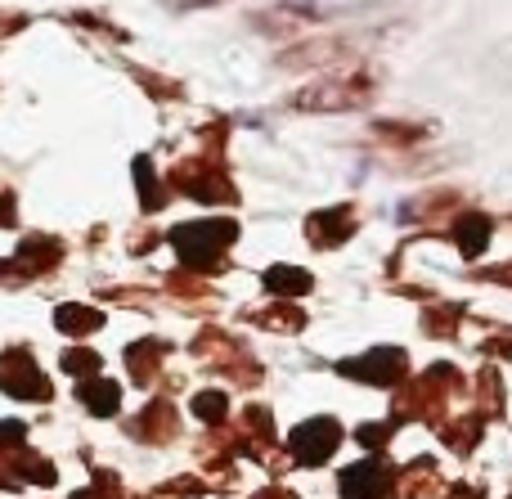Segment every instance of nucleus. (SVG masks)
<instances>
[{
	"mask_svg": "<svg viewBox=\"0 0 512 499\" xmlns=\"http://www.w3.org/2000/svg\"><path fill=\"white\" fill-rule=\"evenodd\" d=\"M239 239V225L230 216H216V221H189L171 230V248L180 252L189 270H216L221 266V252Z\"/></svg>",
	"mask_w": 512,
	"mask_h": 499,
	"instance_id": "nucleus-1",
	"label": "nucleus"
},
{
	"mask_svg": "<svg viewBox=\"0 0 512 499\" xmlns=\"http://www.w3.org/2000/svg\"><path fill=\"white\" fill-rule=\"evenodd\" d=\"M158 360H162L158 342H140V347H131V356H126V365H131V374H135V378H149Z\"/></svg>",
	"mask_w": 512,
	"mask_h": 499,
	"instance_id": "nucleus-11",
	"label": "nucleus"
},
{
	"mask_svg": "<svg viewBox=\"0 0 512 499\" xmlns=\"http://www.w3.org/2000/svg\"><path fill=\"white\" fill-rule=\"evenodd\" d=\"M337 446H342V428L333 419H310L301 428H292V437H288V450L301 464H328Z\"/></svg>",
	"mask_w": 512,
	"mask_h": 499,
	"instance_id": "nucleus-4",
	"label": "nucleus"
},
{
	"mask_svg": "<svg viewBox=\"0 0 512 499\" xmlns=\"http://www.w3.org/2000/svg\"><path fill=\"white\" fill-rule=\"evenodd\" d=\"M54 324H59V333H72V338H86V333H95L99 324H104V315L90 311V306H59Z\"/></svg>",
	"mask_w": 512,
	"mask_h": 499,
	"instance_id": "nucleus-9",
	"label": "nucleus"
},
{
	"mask_svg": "<svg viewBox=\"0 0 512 499\" xmlns=\"http://www.w3.org/2000/svg\"><path fill=\"white\" fill-rule=\"evenodd\" d=\"M306 230L319 248H337V243L351 234V212H346V207H337V212H319V216H310Z\"/></svg>",
	"mask_w": 512,
	"mask_h": 499,
	"instance_id": "nucleus-6",
	"label": "nucleus"
},
{
	"mask_svg": "<svg viewBox=\"0 0 512 499\" xmlns=\"http://www.w3.org/2000/svg\"><path fill=\"white\" fill-rule=\"evenodd\" d=\"M454 239H459L463 257H477V252L490 243V221L486 216H477V212H468L459 225H454Z\"/></svg>",
	"mask_w": 512,
	"mask_h": 499,
	"instance_id": "nucleus-8",
	"label": "nucleus"
},
{
	"mask_svg": "<svg viewBox=\"0 0 512 499\" xmlns=\"http://www.w3.org/2000/svg\"><path fill=\"white\" fill-rule=\"evenodd\" d=\"M5 203V198H0ZM0 225H14V212H0Z\"/></svg>",
	"mask_w": 512,
	"mask_h": 499,
	"instance_id": "nucleus-17",
	"label": "nucleus"
},
{
	"mask_svg": "<svg viewBox=\"0 0 512 499\" xmlns=\"http://www.w3.org/2000/svg\"><path fill=\"white\" fill-rule=\"evenodd\" d=\"M391 428H396V423H369V428H355V441H360L364 450H373L391 437Z\"/></svg>",
	"mask_w": 512,
	"mask_h": 499,
	"instance_id": "nucleus-15",
	"label": "nucleus"
},
{
	"mask_svg": "<svg viewBox=\"0 0 512 499\" xmlns=\"http://www.w3.org/2000/svg\"><path fill=\"white\" fill-rule=\"evenodd\" d=\"M63 374H72V378L99 374V351H68V356H63Z\"/></svg>",
	"mask_w": 512,
	"mask_h": 499,
	"instance_id": "nucleus-13",
	"label": "nucleus"
},
{
	"mask_svg": "<svg viewBox=\"0 0 512 499\" xmlns=\"http://www.w3.org/2000/svg\"><path fill=\"white\" fill-rule=\"evenodd\" d=\"M225 410H230V401H225L221 392H198L194 396V414L207 423H225Z\"/></svg>",
	"mask_w": 512,
	"mask_h": 499,
	"instance_id": "nucleus-12",
	"label": "nucleus"
},
{
	"mask_svg": "<svg viewBox=\"0 0 512 499\" xmlns=\"http://www.w3.org/2000/svg\"><path fill=\"white\" fill-rule=\"evenodd\" d=\"M342 378H355V383H373V387H391L396 378H405V351L396 347H378L360 360H342L337 365Z\"/></svg>",
	"mask_w": 512,
	"mask_h": 499,
	"instance_id": "nucleus-3",
	"label": "nucleus"
},
{
	"mask_svg": "<svg viewBox=\"0 0 512 499\" xmlns=\"http://www.w3.org/2000/svg\"><path fill=\"white\" fill-rule=\"evenodd\" d=\"M135 180H140V189H144V212H158V185H153V167H149V158L135 162Z\"/></svg>",
	"mask_w": 512,
	"mask_h": 499,
	"instance_id": "nucleus-14",
	"label": "nucleus"
},
{
	"mask_svg": "<svg viewBox=\"0 0 512 499\" xmlns=\"http://www.w3.org/2000/svg\"><path fill=\"white\" fill-rule=\"evenodd\" d=\"M342 499H391V473L382 459H360L342 473Z\"/></svg>",
	"mask_w": 512,
	"mask_h": 499,
	"instance_id": "nucleus-5",
	"label": "nucleus"
},
{
	"mask_svg": "<svg viewBox=\"0 0 512 499\" xmlns=\"http://www.w3.org/2000/svg\"><path fill=\"white\" fill-rule=\"evenodd\" d=\"M23 437H27V428H23V423H14V419H5V423H0V450H9V446H23Z\"/></svg>",
	"mask_w": 512,
	"mask_h": 499,
	"instance_id": "nucleus-16",
	"label": "nucleus"
},
{
	"mask_svg": "<svg viewBox=\"0 0 512 499\" xmlns=\"http://www.w3.org/2000/svg\"><path fill=\"white\" fill-rule=\"evenodd\" d=\"M265 288H270V293L301 297V293H310V275L297 270V266H270L265 270Z\"/></svg>",
	"mask_w": 512,
	"mask_h": 499,
	"instance_id": "nucleus-10",
	"label": "nucleus"
},
{
	"mask_svg": "<svg viewBox=\"0 0 512 499\" xmlns=\"http://www.w3.org/2000/svg\"><path fill=\"white\" fill-rule=\"evenodd\" d=\"M77 396H81V405H86L90 414H104V419L122 410V387H117V383H99V378H95V383H81Z\"/></svg>",
	"mask_w": 512,
	"mask_h": 499,
	"instance_id": "nucleus-7",
	"label": "nucleus"
},
{
	"mask_svg": "<svg viewBox=\"0 0 512 499\" xmlns=\"http://www.w3.org/2000/svg\"><path fill=\"white\" fill-rule=\"evenodd\" d=\"M0 387H5L9 396H18V401H50L54 396L27 351H5V356H0Z\"/></svg>",
	"mask_w": 512,
	"mask_h": 499,
	"instance_id": "nucleus-2",
	"label": "nucleus"
}]
</instances>
